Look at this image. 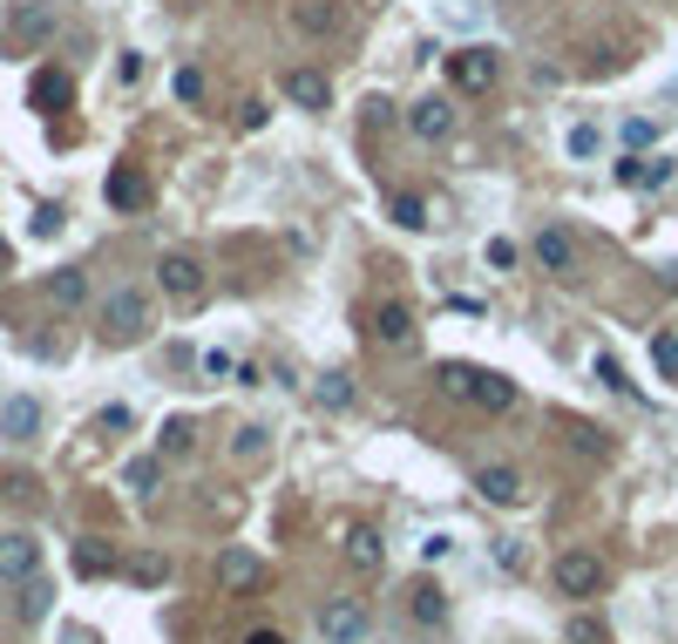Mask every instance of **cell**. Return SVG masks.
Returning <instances> with one entry per match:
<instances>
[{"mask_svg": "<svg viewBox=\"0 0 678 644\" xmlns=\"http://www.w3.org/2000/svg\"><path fill=\"white\" fill-rule=\"evenodd\" d=\"M530 258H536L543 271H556V278H570V271H577V237H570L564 224H543V231L530 237Z\"/></svg>", "mask_w": 678, "mask_h": 644, "instance_id": "obj_8", "label": "cell"}, {"mask_svg": "<svg viewBox=\"0 0 678 644\" xmlns=\"http://www.w3.org/2000/svg\"><path fill=\"white\" fill-rule=\"evenodd\" d=\"M597 149H604V130L577 123V130H570V156H597Z\"/></svg>", "mask_w": 678, "mask_h": 644, "instance_id": "obj_36", "label": "cell"}, {"mask_svg": "<svg viewBox=\"0 0 678 644\" xmlns=\"http://www.w3.org/2000/svg\"><path fill=\"white\" fill-rule=\"evenodd\" d=\"M34 428H42V400L14 393L8 408H0V434H8V441H34Z\"/></svg>", "mask_w": 678, "mask_h": 644, "instance_id": "obj_17", "label": "cell"}, {"mask_svg": "<svg viewBox=\"0 0 678 644\" xmlns=\"http://www.w3.org/2000/svg\"><path fill=\"white\" fill-rule=\"evenodd\" d=\"M55 231H62V211H55V204L34 211V237H55Z\"/></svg>", "mask_w": 678, "mask_h": 644, "instance_id": "obj_40", "label": "cell"}, {"mask_svg": "<svg viewBox=\"0 0 678 644\" xmlns=\"http://www.w3.org/2000/svg\"><path fill=\"white\" fill-rule=\"evenodd\" d=\"M102 197H109V211H149V177L136 170V164H115L109 170V184H102Z\"/></svg>", "mask_w": 678, "mask_h": 644, "instance_id": "obj_10", "label": "cell"}, {"mask_svg": "<svg viewBox=\"0 0 678 644\" xmlns=\"http://www.w3.org/2000/svg\"><path fill=\"white\" fill-rule=\"evenodd\" d=\"M475 374H482V367H468V359H442L434 380H442V393H455V400H475Z\"/></svg>", "mask_w": 678, "mask_h": 644, "instance_id": "obj_25", "label": "cell"}, {"mask_svg": "<svg viewBox=\"0 0 678 644\" xmlns=\"http://www.w3.org/2000/svg\"><path fill=\"white\" fill-rule=\"evenodd\" d=\"M408 130H414L421 143H448V130H455V109H448V96H421V102L408 109Z\"/></svg>", "mask_w": 678, "mask_h": 644, "instance_id": "obj_12", "label": "cell"}, {"mask_svg": "<svg viewBox=\"0 0 678 644\" xmlns=\"http://www.w3.org/2000/svg\"><path fill=\"white\" fill-rule=\"evenodd\" d=\"M21 618H27V624L48 618V584H27V590H21Z\"/></svg>", "mask_w": 678, "mask_h": 644, "instance_id": "obj_35", "label": "cell"}, {"mask_svg": "<svg viewBox=\"0 0 678 644\" xmlns=\"http://www.w3.org/2000/svg\"><path fill=\"white\" fill-rule=\"evenodd\" d=\"M245 644H286V637H278V631H252Z\"/></svg>", "mask_w": 678, "mask_h": 644, "instance_id": "obj_41", "label": "cell"}, {"mask_svg": "<svg viewBox=\"0 0 678 644\" xmlns=\"http://www.w3.org/2000/svg\"><path fill=\"white\" fill-rule=\"evenodd\" d=\"M475 408H482V414H509L515 408V380L509 374H475Z\"/></svg>", "mask_w": 678, "mask_h": 644, "instance_id": "obj_20", "label": "cell"}, {"mask_svg": "<svg viewBox=\"0 0 678 644\" xmlns=\"http://www.w3.org/2000/svg\"><path fill=\"white\" fill-rule=\"evenodd\" d=\"M408 611H414V624H448V597H442V584H434V577H421L414 590H408Z\"/></svg>", "mask_w": 678, "mask_h": 644, "instance_id": "obj_19", "label": "cell"}, {"mask_svg": "<svg viewBox=\"0 0 678 644\" xmlns=\"http://www.w3.org/2000/svg\"><path fill=\"white\" fill-rule=\"evenodd\" d=\"M367 333H374L380 346H414V333H421V326H414V312H408V306H393V299H387V306H374V326H367Z\"/></svg>", "mask_w": 678, "mask_h": 644, "instance_id": "obj_15", "label": "cell"}, {"mask_svg": "<svg viewBox=\"0 0 678 644\" xmlns=\"http://www.w3.org/2000/svg\"><path fill=\"white\" fill-rule=\"evenodd\" d=\"M618 184H624V190H665V184H671V156H624Z\"/></svg>", "mask_w": 678, "mask_h": 644, "instance_id": "obj_14", "label": "cell"}, {"mask_svg": "<svg viewBox=\"0 0 678 644\" xmlns=\"http://www.w3.org/2000/svg\"><path fill=\"white\" fill-rule=\"evenodd\" d=\"M312 400H319V408H326V414H346L353 408V374H319V387H312Z\"/></svg>", "mask_w": 678, "mask_h": 644, "instance_id": "obj_23", "label": "cell"}, {"mask_svg": "<svg viewBox=\"0 0 678 644\" xmlns=\"http://www.w3.org/2000/svg\"><path fill=\"white\" fill-rule=\"evenodd\" d=\"M319 637L326 644H360L367 637V603H353V597L319 603Z\"/></svg>", "mask_w": 678, "mask_h": 644, "instance_id": "obj_7", "label": "cell"}, {"mask_svg": "<svg viewBox=\"0 0 678 644\" xmlns=\"http://www.w3.org/2000/svg\"><path fill=\"white\" fill-rule=\"evenodd\" d=\"M387 218L401 224V231H427V224H434V218H427V197H421V190H393V197H387Z\"/></svg>", "mask_w": 678, "mask_h": 644, "instance_id": "obj_22", "label": "cell"}, {"mask_svg": "<svg viewBox=\"0 0 678 644\" xmlns=\"http://www.w3.org/2000/svg\"><path fill=\"white\" fill-rule=\"evenodd\" d=\"M515 258H523V252H515L509 237H489V245H482V265H489V271H515Z\"/></svg>", "mask_w": 678, "mask_h": 644, "instance_id": "obj_34", "label": "cell"}, {"mask_svg": "<svg viewBox=\"0 0 678 644\" xmlns=\"http://www.w3.org/2000/svg\"><path fill=\"white\" fill-rule=\"evenodd\" d=\"M48 299H55V306H82V299H89V271H75V265L55 271V278H48Z\"/></svg>", "mask_w": 678, "mask_h": 644, "instance_id": "obj_26", "label": "cell"}, {"mask_svg": "<svg viewBox=\"0 0 678 644\" xmlns=\"http://www.w3.org/2000/svg\"><path fill=\"white\" fill-rule=\"evenodd\" d=\"M14 265V245H8V237H0V271H8Z\"/></svg>", "mask_w": 678, "mask_h": 644, "instance_id": "obj_43", "label": "cell"}, {"mask_svg": "<svg viewBox=\"0 0 678 644\" xmlns=\"http://www.w3.org/2000/svg\"><path fill=\"white\" fill-rule=\"evenodd\" d=\"M156 448H164V455H190V448H197V428H190V421H164Z\"/></svg>", "mask_w": 678, "mask_h": 644, "instance_id": "obj_31", "label": "cell"}, {"mask_svg": "<svg viewBox=\"0 0 678 644\" xmlns=\"http://www.w3.org/2000/svg\"><path fill=\"white\" fill-rule=\"evenodd\" d=\"M658 278H665V292H678V265H665V271H658Z\"/></svg>", "mask_w": 678, "mask_h": 644, "instance_id": "obj_42", "label": "cell"}, {"mask_svg": "<svg viewBox=\"0 0 678 644\" xmlns=\"http://www.w3.org/2000/svg\"><path fill=\"white\" fill-rule=\"evenodd\" d=\"M258 577H265V563H258L252 549H224V556H218V584H224V590H252Z\"/></svg>", "mask_w": 678, "mask_h": 644, "instance_id": "obj_18", "label": "cell"}, {"mask_svg": "<svg viewBox=\"0 0 678 644\" xmlns=\"http://www.w3.org/2000/svg\"><path fill=\"white\" fill-rule=\"evenodd\" d=\"M156 286H164V299H177V306H197L204 299V258L197 252H164L156 258Z\"/></svg>", "mask_w": 678, "mask_h": 644, "instance_id": "obj_3", "label": "cell"}, {"mask_svg": "<svg viewBox=\"0 0 678 644\" xmlns=\"http://www.w3.org/2000/svg\"><path fill=\"white\" fill-rule=\"evenodd\" d=\"M346 563H353L360 577H374L380 563H387V543H380L374 522H353V530H346Z\"/></svg>", "mask_w": 678, "mask_h": 644, "instance_id": "obj_13", "label": "cell"}, {"mask_svg": "<svg viewBox=\"0 0 678 644\" xmlns=\"http://www.w3.org/2000/svg\"><path fill=\"white\" fill-rule=\"evenodd\" d=\"M68 96H75V82H68L62 68H42V75L27 82V109H42V115H48V109H62Z\"/></svg>", "mask_w": 678, "mask_h": 644, "instance_id": "obj_21", "label": "cell"}, {"mask_svg": "<svg viewBox=\"0 0 678 644\" xmlns=\"http://www.w3.org/2000/svg\"><path fill=\"white\" fill-rule=\"evenodd\" d=\"M143 333H149V292L115 286V292L102 299V340H109V346H136Z\"/></svg>", "mask_w": 678, "mask_h": 644, "instance_id": "obj_1", "label": "cell"}, {"mask_svg": "<svg viewBox=\"0 0 678 644\" xmlns=\"http://www.w3.org/2000/svg\"><path fill=\"white\" fill-rule=\"evenodd\" d=\"M570 644H611V631L597 624V618H577V624H570Z\"/></svg>", "mask_w": 678, "mask_h": 644, "instance_id": "obj_38", "label": "cell"}, {"mask_svg": "<svg viewBox=\"0 0 678 644\" xmlns=\"http://www.w3.org/2000/svg\"><path fill=\"white\" fill-rule=\"evenodd\" d=\"M340 0H292V27L305 34V42H333L340 34Z\"/></svg>", "mask_w": 678, "mask_h": 644, "instance_id": "obj_11", "label": "cell"}, {"mask_svg": "<svg viewBox=\"0 0 678 644\" xmlns=\"http://www.w3.org/2000/svg\"><path fill=\"white\" fill-rule=\"evenodd\" d=\"M75 570H82V577H109V570H115V549H109V543H96V536H89V543H75Z\"/></svg>", "mask_w": 678, "mask_h": 644, "instance_id": "obj_27", "label": "cell"}, {"mask_svg": "<svg viewBox=\"0 0 678 644\" xmlns=\"http://www.w3.org/2000/svg\"><path fill=\"white\" fill-rule=\"evenodd\" d=\"M549 584H556V597H597V590H604V556L564 549V556L549 563Z\"/></svg>", "mask_w": 678, "mask_h": 644, "instance_id": "obj_2", "label": "cell"}, {"mask_svg": "<svg viewBox=\"0 0 678 644\" xmlns=\"http://www.w3.org/2000/svg\"><path fill=\"white\" fill-rule=\"evenodd\" d=\"M156 475H164V462H156V455H143V462H130V468H123V489L149 496V489H156Z\"/></svg>", "mask_w": 678, "mask_h": 644, "instance_id": "obj_32", "label": "cell"}, {"mask_svg": "<svg viewBox=\"0 0 678 644\" xmlns=\"http://www.w3.org/2000/svg\"><path fill=\"white\" fill-rule=\"evenodd\" d=\"M564 441H570V448H577L583 462H611V441H604V434H597L590 421H570V428H564Z\"/></svg>", "mask_w": 678, "mask_h": 644, "instance_id": "obj_24", "label": "cell"}, {"mask_svg": "<svg viewBox=\"0 0 678 644\" xmlns=\"http://www.w3.org/2000/svg\"><path fill=\"white\" fill-rule=\"evenodd\" d=\"M496 75H502V55H496V48H455V55H448V89H462V96H489Z\"/></svg>", "mask_w": 678, "mask_h": 644, "instance_id": "obj_4", "label": "cell"}, {"mask_svg": "<svg viewBox=\"0 0 678 644\" xmlns=\"http://www.w3.org/2000/svg\"><path fill=\"white\" fill-rule=\"evenodd\" d=\"M652 367H658L665 380H678V326H665V333L652 340Z\"/></svg>", "mask_w": 678, "mask_h": 644, "instance_id": "obj_30", "label": "cell"}, {"mask_svg": "<svg viewBox=\"0 0 678 644\" xmlns=\"http://www.w3.org/2000/svg\"><path fill=\"white\" fill-rule=\"evenodd\" d=\"M55 34V8L48 0H14V14H8V48L27 55V48H42Z\"/></svg>", "mask_w": 678, "mask_h": 644, "instance_id": "obj_5", "label": "cell"}, {"mask_svg": "<svg viewBox=\"0 0 678 644\" xmlns=\"http://www.w3.org/2000/svg\"><path fill=\"white\" fill-rule=\"evenodd\" d=\"M475 489H482L489 502H523V475H515V468H502V462H489V468H475Z\"/></svg>", "mask_w": 678, "mask_h": 644, "instance_id": "obj_16", "label": "cell"}, {"mask_svg": "<svg viewBox=\"0 0 678 644\" xmlns=\"http://www.w3.org/2000/svg\"><path fill=\"white\" fill-rule=\"evenodd\" d=\"M34 570H42V543L27 530L0 536V584H34Z\"/></svg>", "mask_w": 678, "mask_h": 644, "instance_id": "obj_9", "label": "cell"}, {"mask_svg": "<svg viewBox=\"0 0 678 644\" xmlns=\"http://www.w3.org/2000/svg\"><path fill=\"white\" fill-rule=\"evenodd\" d=\"M170 96H177L184 109H197V102H204V68H197V62H184V68L170 75Z\"/></svg>", "mask_w": 678, "mask_h": 644, "instance_id": "obj_28", "label": "cell"}, {"mask_svg": "<svg viewBox=\"0 0 678 644\" xmlns=\"http://www.w3.org/2000/svg\"><path fill=\"white\" fill-rule=\"evenodd\" d=\"M130 577H136V584H164V577H170V563L156 556V549H143V556H130Z\"/></svg>", "mask_w": 678, "mask_h": 644, "instance_id": "obj_33", "label": "cell"}, {"mask_svg": "<svg viewBox=\"0 0 678 644\" xmlns=\"http://www.w3.org/2000/svg\"><path fill=\"white\" fill-rule=\"evenodd\" d=\"M442 556H455V536H448V530H434V536H421V563H442Z\"/></svg>", "mask_w": 678, "mask_h": 644, "instance_id": "obj_37", "label": "cell"}, {"mask_svg": "<svg viewBox=\"0 0 678 644\" xmlns=\"http://www.w3.org/2000/svg\"><path fill=\"white\" fill-rule=\"evenodd\" d=\"M278 96H286L292 109H305V115H326L333 109V82L319 68H278Z\"/></svg>", "mask_w": 678, "mask_h": 644, "instance_id": "obj_6", "label": "cell"}, {"mask_svg": "<svg viewBox=\"0 0 678 644\" xmlns=\"http://www.w3.org/2000/svg\"><path fill=\"white\" fill-rule=\"evenodd\" d=\"M590 374H597V387H611V393H624V400H637V387H631V374L618 367V359H611V353H597V359H590Z\"/></svg>", "mask_w": 678, "mask_h": 644, "instance_id": "obj_29", "label": "cell"}, {"mask_svg": "<svg viewBox=\"0 0 678 644\" xmlns=\"http://www.w3.org/2000/svg\"><path fill=\"white\" fill-rule=\"evenodd\" d=\"M237 455H245V462H252V455H265V428H258V421H252V428H237Z\"/></svg>", "mask_w": 678, "mask_h": 644, "instance_id": "obj_39", "label": "cell"}]
</instances>
